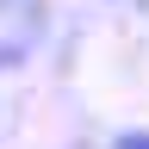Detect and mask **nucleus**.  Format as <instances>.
<instances>
[{
    "instance_id": "obj_1",
    "label": "nucleus",
    "mask_w": 149,
    "mask_h": 149,
    "mask_svg": "<svg viewBox=\"0 0 149 149\" xmlns=\"http://www.w3.org/2000/svg\"><path fill=\"white\" fill-rule=\"evenodd\" d=\"M112 149H149V130H143V124H137V130H118Z\"/></svg>"
}]
</instances>
